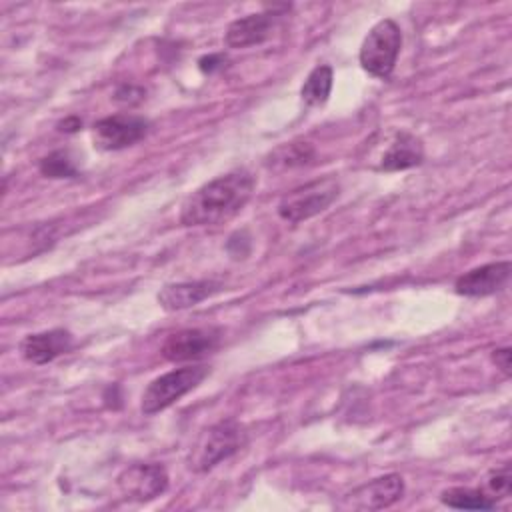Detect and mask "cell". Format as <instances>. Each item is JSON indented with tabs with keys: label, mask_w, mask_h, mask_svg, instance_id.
<instances>
[{
	"label": "cell",
	"mask_w": 512,
	"mask_h": 512,
	"mask_svg": "<svg viewBox=\"0 0 512 512\" xmlns=\"http://www.w3.org/2000/svg\"><path fill=\"white\" fill-rule=\"evenodd\" d=\"M72 348V334L64 328L28 334L20 342V354L32 364H48Z\"/></svg>",
	"instance_id": "cell-11"
},
{
	"label": "cell",
	"mask_w": 512,
	"mask_h": 512,
	"mask_svg": "<svg viewBox=\"0 0 512 512\" xmlns=\"http://www.w3.org/2000/svg\"><path fill=\"white\" fill-rule=\"evenodd\" d=\"M120 492L136 502L158 498L168 488V474L160 464H132L118 476Z\"/></svg>",
	"instance_id": "cell-7"
},
{
	"label": "cell",
	"mask_w": 512,
	"mask_h": 512,
	"mask_svg": "<svg viewBox=\"0 0 512 512\" xmlns=\"http://www.w3.org/2000/svg\"><path fill=\"white\" fill-rule=\"evenodd\" d=\"M486 486L490 490V496L496 500V498H504L510 494V488H512V474H510V466L504 464L502 468L498 470H492L486 478Z\"/></svg>",
	"instance_id": "cell-19"
},
{
	"label": "cell",
	"mask_w": 512,
	"mask_h": 512,
	"mask_svg": "<svg viewBox=\"0 0 512 512\" xmlns=\"http://www.w3.org/2000/svg\"><path fill=\"white\" fill-rule=\"evenodd\" d=\"M400 46H402V32L400 26L390 20L384 18L378 24H374L370 28V32L366 34L362 46H360V66L374 78L386 80L390 78L398 54H400Z\"/></svg>",
	"instance_id": "cell-3"
},
{
	"label": "cell",
	"mask_w": 512,
	"mask_h": 512,
	"mask_svg": "<svg viewBox=\"0 0 512 512\" xmlns=\"http://www.w3.org/2000/svg\"><path fill=\"white\" fill-rule=\"evenodd\" d=\"M338 192L340 184L332 176L312 180L282 196L278 202V216L292 224L308 220L324 212L338 198Z\"/></svg>",
	"instance_id": "cell-5"
},
{
	"label": "cell",
	"mask_w": 512,
	"mask_h": 512,
	"mask_svg": "<svg viewBox=\"0 0 512 512\" xmlns=\"http://www.w3.org/2000/svg\"><path fill=\"white\" fill-rule=\"evenodd\" d=\"M220 334L212 328H184L166 336L160 352L170 362L198 360L218 346Z\"/></svg>",
	"instance_id": "cell-8"
},
{
	"label": "cell",
	"mask_w": 512,
	"mask_h": 512,
	"mask_svg": "<svg viewBox=\"0 0 512 512\" xmlns=\"http://www.w3.org/2000/svg\"><path fill=\"white\" fill-rule=\"evenodd\" d=\"M404 494V480L400 474H384L366 484H360L346 494V508L354 510H382L398 502Z\"/></svg>",
	"instance_id": "cell-9"
},
{
	"label": "cell",
	"mask_w": 512,
	"mask_h": 512,
	"mask_svg": "<svg viewBox=\"0 0 512 512\" xmlns=\"http://www.w3.org/2000/svg\"><path fill=\"white\" fill-rule=\"evenodd\" d=\"M224 64V58L220 54H208L204 58H200V70L202 72H214L216 68H220Z\"/></svg>",
	"instance_id": "cell-21"
},
{
	"label": "cell",
	"mask_w": 512,
	"mask_h": 512,
	"mask_svg": "<svg viewBox=\"0 0 512 512\" xmlns=\"http://www.w3.org/2000/svg\"><path fill=\"white\" fill-rule=\"evenodd\" d=\"M146 132L148 120L132 114H114L94 124L92 140L100 150H122L142 140Z\"/></svg>",
	"instance_id": "cell-6"
},
{
	"label": "cell",
	"mask_w": 512,
	"mask_h": 512,
	"mask_svg": "<svg viewBox=\"0 0 512 512\" xmlns=\"http://www.w3.org/2000/svg\"><path fill=\"white\" fill-rule=\"evenodd\" d=\"M332 68L328 64H320L316 66L304 80L302 88H300V98L306 106H322L326 104L330 90H332Z\"/></svg>",
	"instance_id": "cell-15"
},
{
	"label": "cell",
	"mask_w": 512,
	"mask_h": 512,
	"mask_svg": "<svg viewBox=\"0 0 512 512\" xmlns=\"http://www.w3.org/2000/svg\"><path fill=\"white\" fill-rule=\"evenodd\" d=\"M80 126H82V122H80L78 118H74V116H72V118H66L64 122L58 124V128H60L62 132H76Z\"/></svg>",
	"instance_id": "cell-22"
},
{
	"label": "cell",
	"mask_w": 512,
	"mask_h": 512,
	"mask_svg": "<svg viewBox=\"0 0 512 512\" xmlns=\"http://www.w3.org/2000/svg\"><path fill=\"white\" fill-rule=\"evenodd\" d=\"M492 362L496 364V368H500L504 372V376L512 374V352L508 346L504 348H496L492 352Z\"/></svg>",
	"instance_id": "cell-20"
},
{
	"label": "cell",
	"mask_w": 512,
	"mask_h": 512,
	"mask_svg": "<svg viewBox=\"0 0 512 512\" xmlns=\"http://www.w3.org/2000/svg\"><path fill=\"white\" fill-rule=\"evenodd\" d=\"M208 372H210V368L206 364H198V366L176 368V370H170V372L154 378L142 394L140 410L146 416H152V414L172 406L184 394L194 390L208 376Z\"/></svg>",
	"instance_id": "cell-4"
},
{
	"label": "cell",
	"mask_w": 512,
	"mask_h": 512,
	"mask_svg": "<svg viewBox=\"0 0 512 512\" xmlns=\"http://www.w3.org/2000/svg\"><path fill=\"white\" fill-rule=\"evenodd\" d=\"M222 288L220 282L216 280H190V282H176V284H166L158 292V304L168 310H184L190 306L200 304L202 300L210 298Z\"/></svg>",
	"instance_id": "cell-13"
},
{
	"label": "cell",
	"mask_w": 512,
	"mask_h": 512,
	"mask_svg": "<svg viewBox=\"0 0 512 512\" xmlns=\"http://www.w3.org/2000/svg\"><path fill=\"white\" fill-rule=\"evenodd\" d=\"M424 160V146L420 138L410 132H396L388 150L380 158V170L398 172L418 166Z\"/></svg>",
	"instance_id": "cell-14"
},
{
	"label": "cell",
	"mask_w": 512,
	"mask_h": 512,
	"mask_svg": "<svg viewBox=\"0 0 512 512\" xmlns=\"http://www.w3.org/2000/svg\"><path fill=\"white\" fill-rule=\"evenodd\" d=\"M38 170L48 178H76L78 176V168L66 150H54L48 156H44L38 164Z\"/></svg>",
	"instance_id": "cell-18"
},
{
	"label": "cell",
	"mask_w": 512,
	"mask_h": 512,
	"mask_svg": "<svg viewBox=\"0 0 512 512\" xmlns=\"http://www.w3.org/2000/svg\"><path fill=\"white\" fill-rule=\"evenodd\" d=\"M278 14L272 12H258V14H248L244 18H236L230 22L226 28L224 42L230 48H246V46H256L262 44L266 38H270L274 24H276Z\"/></svg>",
	"instance_id": "cell-12"
},
{
	"label": "cell",
	"mask_w": 512,
	"mask_h": 512,
	"mask_svg": "<svg viewBox=\"0 0 512 512\" xmlns=\"http://www.w3.org/2000/svg\"><path fill=\"white\" fill-rule=\"evenodd\" d=\"M442 504L458 510H492L496 508V500L482 490L476 488H464V486H454L448 488L440 494Z\"/></svg>",
	"instance_id": "cell-16"
},
{
	"label": "cell",
	"mask_w": 512,
	"mask_h": 512,
	"mask_svg": "<svg viewBox=\"0 0 512 512\" xmlns=\"http://www.w3.org/2000/svg\"><path fill=\"white\" fill-rule=\"evenodd\" d=\"M256 180L248 170L222 174L198 190L182 204L180 222L184 226H216L236 216L254 194Z\"/></svg>",
	"instance_id": "cell-1"
},
{
	"label": "cell",
	"mask_w": 512,
	"mask_h": 512,
	"mask_svg": "<svg viewBox=\"0 0 512 512\" xmlns=\"http://www.w3.org/2000/svg\"><path fill=\"white\" fill-rule=\"evenodd\" d=\"M244 440L246 434L236 420H220L204 430L202 436L196 440L188 456V466L194 472H208L218 462L236 454L242 448Z\"/></svg>",
	"instance_id": "cell-2"
},
{
	"label": "cell",
	"mask_w": 512,
	"mask_h": 512,
	"mask_svg": "<svg viewBox=\"0 0 512 512\" xmlns=\"http://www.w3.org/2000/svg\"><path fill=\"white\" fill-rule=\"evenodd\" d=\"M510 272H512V264L508 260L490 262L458 276L454 282V290L456 294L468 296V298L490 296L506 286V282L510 280Z\"/></svg>",
	"instance_id": "cell-10"
},
{
	"label": "cell",
	"mask_w": 512,
	"mask_h": 512,
	"mask_svg": "<svg viewBox=\"0 0 512 512\" xmlns=\"http://www.w3.org/2000/svg\"><path fill=\"white\" fill-rule=\"evenodd\" d=\"M314 158V146L310 142H288L278 146L268 156V166L284 170V168H296L304 166Z\"/></svg>",
	"instance_id": "cell-17"
}]
</instances>
